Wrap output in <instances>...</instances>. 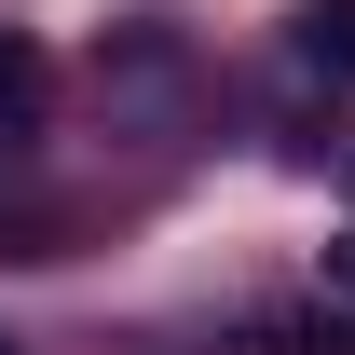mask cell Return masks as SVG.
<instances>
[{"instance_id": "cell-1", "label": "cell", "mask_w": 355, "mask_h": 355, "mask_svg": "<svg viewBox=\"0 0 355 355\" xmlns=\"http://www.w3.org/2000/svg\"><path fill=\"white\" fill-rule=\"evenodd\" d=\"M287 42H301V69H314L328 96H355V0H301Z\"/></svg>"}, {"instance_id": "cell-2", "label": "cell", "mask_w": 355, "mask_h": 355, "mask_svg": "<svg viewBox=\"0 0 355 355\" xmlns=\"http://www.w3.org/2000/svg\"><path fill=\"white\" fill-rule=\"evenodd\" d=\"M42 110H55L42 42H14V28H0V150H14V137H42Z\"/></svg>"}, {"instance_id": "cell-3", "label": "cell", "mask_w": 355, "mask_h": 355, "mask_svg": "<svg viewBox=\"0 0 355 355\" xmlns=\"http://www.w3.org/2000/svg\"><path fill=\"white\" fill-rule=\"evenodd\" d=\"M260 355H355V328H342V314H273Z\"/></svg>"}, {"instance_id": "cell-4", "label": "cell", "mask_w": 355, "mask_h": 355, "mask_svg": "<svg viewBox=\"0 0 355 355\" xmlns=\"http://www.w3.org/2000/svg\"><path fill=\"white\" fill-rule=\"evenodd\" d=\"M328 273H342V287H355V232H342V246H328Z\"/></svg>"}, {"instance_id": "cell-5", "label": "cell", "mask_w": 355, "mask_h": 355, "mask_svg": "<svg viewBox=\"0 0 355 355\" xmlns=\"http://www.w3.org/2000/svg\"><path fill=\"white\" fill-rule=\"evenodd\" d=\"M0 355H14V342H0Z\"/></svg>"}]
</instances>
